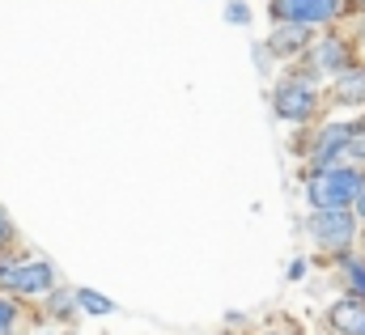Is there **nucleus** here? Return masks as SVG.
Wrapping results in <instances>:
<instances>
[{
  "label": "nucleus",
  "instance_id": "obj_2",
  "mask_svg": "<svg viewBox=\"0 0 365 335\" xmlns=\"http://www.w3.org/2000/svg\"><path fill=\"white\" fill-rule=\"evenodd\" d=\"M310 238L323 251H344L357 238V221H353L349 208H323V212L310 217Z\"/></svg>",
  "mask_w": 365,
  "mask_h": 335
},
{
  "label": "nucleus",
  "instance_id": "obj_18",
  "mask_svg": "<svg viewBox=\"0 0 365 335\" xmlns=\"http://www.w3.org/2000/svg\"><path fill=\"white\" fill-rule=\"evenodd\" d=\"M297 276H306V263H302V259L289 263V280H297Z\"/></svg>",
  "mask_w": 365,
  "mask_h": 335
},
{
  "label": "nucleus",
  "instance_id": "obj_7",
  "mask_svg": "<svg viewBox=\"0 0 365 335\" xmlns=\"http://www.w3.org/2000/svg\"><path fill=\"white\" fill-rule=\"evenodd\" d=\"M314 68H323V73H349L353 68V56H349V43H340L336 34H327V38H319L314 43Z\"/></svg>",
  "mask_w": 365,
  "mask_h": 335
},
{
  "label": "nucleus",
  "instance_id": "obj_3",
  "mask_svg": "<svg viewBox=\"0 0 365 335\" xmlns=\"http://www.w3.org/2000/svg\"><path fill=\"white\" fill-rule=\"evenodd\" d=\"M314 106H319V93H314V85L302 81V77H293V81H280L272 93V110L280 119H289V123H306L310 115H314Z\"/></svg>",
  "mask_w": 365,
  "mask_h": 335
},
{
  "label": "nucleus",
  "instance_id": "obj_19",
  "mask_svg": "<svg viewBox=\"0 0 365 335\" xmlns=\"http://www.w3.org/2000/svg\"><path fill=\"white\" fill-rule=\"evenodd\" d=\"M361 4H365V0H361Z\"/></svg>",
  "mask_w": 365,
  "mask_h": 335
},
{
  "label": "nucleus",
  "instance_id": "obj_6",
  "mask_svg": "<svg viewBox=\"0 0 365 335\" xmlns=\"http://www.w3.org/2000/svg\"><path fill=\"white\" fill-rule=\"evenodd\" d=\"M327 327H331L336 335H365V297L331 302V310H327Z\"/></svg>",
  "mask_w": 365,
  "mask_h": 335
},
{
  "label": "nucleus",
  "instance_id": "obj_1",
  "mask_svg": "<svg viewBox=\"0 0 365 335\" xmlns=\"http://www.w3.org/2000/svg\"><path fill=\"white\" fill-rule=\"evenodd\" d=\"M357 187H361L357 170L331 162V166H319L306 178V200L314 204V212H323V208H349L353 195H357Z\"/></svg>",
  "mask_w": 365,
  "mask_h": 335
},
{
  "label": "nucleus",
  "instance_id": "obj_5",
  "mask_svg": "<svg viewBox=\"0 0 365 335\" xmlns=\"http://www.w3.org/2000/svg\"><path fill=\"white\" fill-rule=\"evenodd\" d=\"M0 284L13 289V293H47L56 284V272H51V263L34 259V263H21V267H0Z\"/></svg>",
  "mask_w": 365,
  "mask_h": 335
},
{
  "label": "nucleus",
  "instance_id": "obj_8",
  "mask_svg": "<svg viewBox=\"0 0 365 335\" xmlns=\"http://www.w3.org/2000/svg\"><path fill=\"white\" fill-rule=\"evenodd\" d=\"M344 149H349V123H327V128L319 132V140H314L310 158H314L319 166H331V162H336V153H344Z\"/></svg>",
  "mask_w": 365,
  "mask_h": 335
},
{
  "label": "nucleus",
  "instance_id": "obj_14",
  "mask_svg": "<svg viewBox=\"0 0 365 335\" xmlns=\"http://www.w3.org/2000/svg\"><path fill=\"white\" fill-rule=\"evenodd\" d=\"M13 319H17V310H13L9 302H0V335L13 331Z\"/></svg>",
  "mask_w": 365,
  "mask_h": 335
},
{
  "label": "nucleus",
  "instance_id": "obj_13",
  "mask_svg": "<svg viewBox=\"0 0 365 335\" xmlns=\"http://www.w3.org/2000/svg\"><path fill=\"white\" fill-rule=\"evenodd\" d=\"M344 153H353L357 162H365V119L361 123H349V149Z\"/></svg>",
  "mask_w": 365,
  "mask_h": 335
},
{
  "label": "nucleus",
  "instance_id": "obj_11",
  "mask_svg": "<svg viewBox=\"0 0 365 335\" xmlns=\"http://www.w3.org/2000/svg\"><path fill=\"white\" fill-rule=\"evenodd\" d=\"M344 267V284L353 289V297H365V259H340Z\"/></svg>",
  "mask_w": 365,
  "mask_h": 335
},
{
  "label": "nucleus",
  "instance_id": "obj_17",
  "mask_svg": "<svg viewBox=\"0 0 365 335\" xmlns=\"http://www.w3.org/2000/svg\"><path fill=\"white\" fill-rule=\"evenodd\" d=\"M353 204H357V217H365V178H361V187H357V195H353Z\"/></svg>",
  "mask_w": 365,
  "mask_h": 335
},
{
  "label": "nucleus",
  "instance_id": "obj_9",
  "mask_svg": "<svg viewBox=\"0 0 365 335\" xmlns=\"http://www.w3.org/2000/svg\"><path fill=\"white\" fill-rule=\"evenodd\" d=\"M268 47H272L276 56H297V51H306V47H310V26H280L272 38H268Z\"/></svg>",
  "mask_w": 365,
  "mask_h": 335
},
{
  "label": "nucleus",
  "instance_id": "obj_4",
  "mask_svg": "<svg viewBox=\"0 0 365 335\" xmlns=\"http://www.w3.org/2000/svg\"><path fill=\"white\" fill-rule=\"evenodd\" d=\"M344 0H272V17L284 26H323L340 17Z\"/></svg>",
  "mask_w": 365,
  "mask_h": 335
},
{
  "label": "nucleus",
  "instance_id": "obj_16",
  "mask_svg": "<svg viewBox=\"0 0 365 335\" xmlns=\"http://www.w3.org/2000/svg\"><path fill=\"white\" fill-rule=\"evenodd\" d=\"M9 238H13V225H9V217H4V212H0V247H4V242H9Z\"/></svg>",
  "mask_w": 365,
  "mask_h": 335
},
{
  "label": "nucleus",
  "instance_id": "obj_12",
  "mask_svg": "<svg viewBox=\"0 0 365 335\" xmlns=\"http://www.w3.org/2000/svg\"><path fill=\"white\" fill-rule=\"evenodd\" d=\"M73 297H77V302H81V306H86L90 314H110V310H115V306H110V302H106L102 293H90V289H77Z\"/></svg>",
  "mask_w": 365,
  "mask_h": 335
},
{
  "label": "nucleus",
  "instance_id": "obj_10",
  "mask_svg": "<svg viewBox=\"0 0 365 335\" xmlns=\"http://www.w3.org/2000/svg\"><path fill=\"white\" fill-rule=\"evenodd\" d=\"M331 98H336V102H344V106H361V102H365V73H361V68L340 73L336 85H331Z\"/></svg>",
  "mask_w": 365,
  "mask_h": 335
},
{
  "label": "nucleus",
  "instance_id": "obj_15",
  "mask_svg": "<svg viewBox=\"0 0 365 335\" xmlns=\"http://www.w3.org/2000/svg\"><path fill=\"white\" fill-rule=\"evenodd\" d=\"M225 17H230V21H251V9H247V4H230Z\"/></svg>",
  "mask_w": 365,
  "mask_h": 335
}]
</instances>
